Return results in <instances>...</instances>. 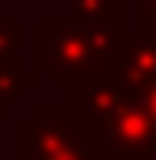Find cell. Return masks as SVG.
<instances>
[{"label":"cell","mask_w":156,"mask_h":160,"mask_svg":"<svg viewBox=\"0 0 156 160\" xmlns=\"http://www.w3.org/2000/svg\"><path fill=\"white\" fill-rule=\"evenodd\" d=\"M67 104L93 127L104 157H156V116L145 108L141 93L126 89L104 71L78 78L67 89Z\"/></svg>","instance_id":"6da1fadb"},{"label":"cell","mask_w":156,"mask_h":160,"mask_svg":"<svg viewBox=\"0 0 156 160\" xmlns=\"http://www.w3.org/2000/svg\"><path fill=\"white\" fill-rule=\"evenodd\" d=\"M123 41V22L41 19L34 22V71L52 75L56 89H71L78 78L112 71Z\"/></svg>","instance_id":"7a4b0ae2"},{"label":"cell","mask_w":156,"mask_h":160,"mask_svg":"<svg viewBox=\"0 0 156 160\" xmlns=\"http://www.w3.org/2000/svg\"><path fill=\"white\" fill-rule=\"evenodd\" d=\"M19 160H108L93 127L71 104H37L19 123Z\"/></svg>","instance_id":"3957f363"},{"label":"cell","mask_w":156,"mask_h":160,"mask_svg":"<svg viewBox=\"0 0 156 160\" xmlns=\"http://www.w3.org/2000/svg\"><path fill=\"white\" fill-rule=\"evenodd\" d=\"M112 75L134 93H145L149 86H156V38L145 30H138L134 38H123Z\"/></svg>","instance_id":"277c9868"},{"label":"cell","mask_w":156,"mask_h":160,"mask_svg":"<svg viewBox=\"0 0 156 160\" xmlns=\"http://www.w3.org/2000/svg\"><path fill=\"white\" fill-rule=\"evenodd\" d=\"M37 86V71H26L19 60H0V104L26 97Z\"/></svg>","instance_id":"5b68a950"},{"label":"cell","mask_w":156,"mask_h":160,"mask_svg":"<svg viewBox=\"0 0 156 160\" xmlns=\"http://www.w3.org/2000/svg\"><path fill=\"white\" fill-rule=\"evenodd\" d=\"M67 8L82 22H123V0H67Z\"/></svg>","instance_id":"8992f818"},{"label":"cell","mask_w":156,"mask_h":160,"mask_svg":"<svg viewBox=\"0 0 156 160\" xmlns=\"http://www.w3.org/2000/svg\"><path fill=\"white\" fill-rule=\"evenodd\" d=\"M22 52V22L0 19V60H19Z\"/></svg>","instance_id":"52a82bcc"},{"label":"cell","mask_w":156,"mask_h":160,"mask_svg":"<svg viewBox=\"0 0 156 160\" xmlns=\"http://www.w3.org/2000/svg\"><path fill=\"white\" fill-rule=\"evenodd\" d=\"M138 30L156 38V0H138Z\"/></svg>","instance_id":"ba28073f"},{"label":"cell","mask_w":156,"mask_h":160,"mask_svg":"<svg viewBox=\"0 0 156 160\" xmlns=\"http://www.w3.org/2000/svg\"><path fill=\"white\" fill-rule=\"evenodd\" d=\"M141 101H145V108H149V112L156 116V86H149V89L141 93Z\"/></svg>","instance_id":"9c48e42d"},{"label":"cell","mask_w":156,"mask_h":160,"mask_svg":"<svg viewBox=\"0 0 156 160\" xmlns=\"http://www.w3.org/2000/svg\"><path fill=\"white\" fill-rule=\"evenodd\" d=\"M0 119H4V104H0Z\"/></svg>","instance_id":"30bf717a"}]
</instances>
